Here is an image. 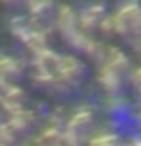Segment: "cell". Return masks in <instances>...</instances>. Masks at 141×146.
<instances>
[{"mask_svg": "<svg viewBox=\"0 0 141 146\" xmlns=\"http://www.w3.org/2000/svg\"><path fill=\"white\" fill-rule=\"evenodd\" d=\"M111 21H113V29H116L123 36L125 32L141 36V5L136 0H125L118 13L111 18Z\"/></svg>", "mask_w": 141, "mask_h": 146, "instance_id": "1", "label": "cell"}, {"mask_svg": "<svg viewBox=\"0 0 141 146\" xmlns=\"http://www.w3.org/2000/svg\"><path fill=\"white\" fill-rule=\"evenodd\" d=\"M100 16H102V11L96 7V4H93L91 7H86V9L80 13V25H86V27H93L96 21H100Z\"/></svg>", "mask_w": 141, "mask_h": 146, "instance_id": "2", "label": "cell"}, {"mask_svg": "<svg viewBox=\"0 0 141 146\" xmlns=\"http://www.w3.org/2000/svg\"><path fill=\"white\" fill-rule=\"evenodd\" d=\"M0 2H4V4H16V2H20V0H0Z\"/></svg>", "mask_w": 141, "mask_h": 146, "instance_id": "3", "label": "cell"}]
</instances>
